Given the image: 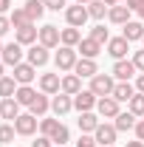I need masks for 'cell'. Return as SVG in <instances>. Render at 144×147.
<instances>
[{"label": "cell", "mask_w": 144, "mask_h": 147, "mask_svg": "<svg viewBox=\"0 0 144 147\" xmlns=\"http://www.w3.org/2000/svg\"><path fill=\"white\" fill-rule=\"evenodd\" d=\"M9 9H11V0H0V14H6Z\"/></svg>", "instance_id": "bcb514c9"}, {"label": "cell", "mask_w": 144, "mask_h": 147, "mask_svg": "<svg viewBox=\"0 0 144 147\" xmlns=\"http://www.w3.org/2000/svg\"><path fill=\"white\" fill-rule=\"evenodd\" d=\"M96 110H99V116H105V119H116V116L122 113V110H119V102H116L113 96H99Z\"/></svg>", "instance_id": "ba28073f"}, {"label": "cell", "mask_w": 144, "mask_h": 147, "mask_svg": "<svg viewBox=\"0 0 144 147\" xmlns=\"http://www.w3.org/2000/svg\"><path fill=\"white\" fill-rule=\"evenodd\" d=\"M59 40H62V45H68V48H76L79 42H82V34H79V28H62V34H59Z\"/></svg>", "instance_id": "484cf974"}, {"label": "cell", "mask_w": 144, "mask_h": 147, "mask_svg": "<svg viewBox=\"0 0 144 147\" xmlns=\"http://www.w3.org/2000/svg\"><path fill=\"white\" fill-rule=\"evenodd\" d=\"M133 65H136V71H144V51L133 54Z\"/></svg>", "instance_id": "f35d334b"}, {"label": "cell", "mask_w": 144, "mask_h": 147, "mask_svg": "<svg viewBox=\"0 0 144 147\" xmlns=\"http://www.w3.org/2000/svg\"><path fill=\"white\" fill-rule=\"evenodd\" d=\"M14 99H17L20 105H26V108H28V105H31V102L37 99V91L31 88V85H20V88H17V93H14Z\"/></svg>", "instance_id": "f1b7e54d"}, {"label": "cell", "mask_w": 144, "mask_h": 147, "mask_svg": "<svg viewBox=\"0 0 144 147\" xmlns=\"http://www.w3.org/2000/svg\"><path fill=\"white\" fill-rule=\"evenodd\" d=\"M20 108H23V105H20L17 99H14V96H9V99H3V102H0V116L14 122V119L20 116Z\"/></svg>", "instance_id": "44dd1931"}, {"label": "cell", "mask_w": 144, "mask_h": 147, "mask_svg": "<svg viewBox=\"0 0 144 147\" xmlns=\"http://www.w3.org/2000/svg\"><path fill=\"white\" fill-rule=\"evenodd\" d=\"M3 76H6V74H3V59H0V79H3Z\"/></svg>", "instance_id": "816d5d0a"}, {"label": "cell", "mask_w": 144, "mask_h": 147, "mask_svg": "<svg viewBox=\"0 0 144 147\" xmlns=\"http://www.w3.org/2000/svg\"><path fill=\"white\" fill-rule=\"evenodd\" d=\"M62 88V79H59V74H42L40 76V91L48 93V96H57Z\"/></svg>", "instance_id": "7c38bea8"}, {"label": "cell", "mask_w": 144, "mask_h": 147, "mask_svg": "<svg viewBox=\"0 0 144 147\" xmlns=\"http://www.w3.org/2000/svg\"><path fill=\"white\" fill-rule=\"evenodd\" d=\"M9 20H11V26H14V28H23V26H28V23H31V17H28V11H26V9H14V11L9 14Z\"/></svg>", "instance_id": "d6a6232c"}, {"label": "cell", "mask_w": 144, "mask_h": 147, "mask_svg": "<svg viewBox=\"0 0 144 147\" xmlns=\"http://www.w3.org/2000/svg\"><path fill=\"white\" fill-rule=\"evenodd\" d=\"M20 62H23V45L14 40V42H9V45L3 48V65H11V68H14Z\"/></svg>", "instance_id": "4fadbf2b"}, {"label": "cell", "mask_w": 144, "mask_h": 147, "mask_svg": "<svg viewBox=\"0 0 144 147\" xmlns=\"http://www.w3.org/2000/svg\"><path fill=\"white\" fill-rule=\"evenodd\" d=\"M141 42H144V37H141Z\"/></svg>", "instance_id": "db71d44e"}, {"label": "cell", "mask_w": 144, "mask_h": 147, "mask_svg": "<svg viewBox=\"0 0 144 147\" xmlns=\"http://www.w3.org/2000/svg\"><path fill=\"white\" fill-rule=\"evenodd\" d=\"M141 3H144V0H124V6L130 9V11H136V9H139Z\"/></svg>", "instance_id": "ee69618b"}, {"label": "cell", "mask_w": 144, "mask_h": 147, "mask_svg": "<svg viewBox=\"0 0 144 147\" xmlns=\"http://www.w3.org/2000/svg\"><path fill=\"white\" fill-rule=\"evenodd\" d=\"M57 125H59L57 119H40V133H42V136H51L57 130Z\"/></svg>", "instance_id": "8d00e7d4"}, {"label": "cell", "mask_w": 144, "mask_h": 147, "mask_svg": "<svg viewBox=\"0 0 144 147\" xmlns=\"http://www.w3.org/2000/svg\"><path fill=\"white\" fill-rule=\"evenodd\" d=\"M108 20H110V23H116V26H124V23H130V9H127L124 3L110 6V9H108Z\"/></svg>", "instance_id": "ffe728a7"}, {"label": "cell", "mask_w": 144, "mask_h": 147, "mask_svg": "<svg viewBox=\"0 0 144 147\" xmlns=\"http://www.w3.org/2000/svg\"><path fill=\"white\" fill-rule=\"evenodd\" d=\"M127 51H130V42H127L124 37H110L108 40V54L113 59H124Z\"/></svg>", "instance_id": "5bb4252c"}, {"label": "cell", "mask_w": 144, "mask_h": 147, "mask_svg": "<svg viewBox=\"0 0 144 147\" xmlns=\"http://www.w3.org/2000/svg\"><path fill=\"white\" fill-rule=\"evenodd\" d=\"M108 6H119V3H124V0H105Z\"/></svg>", "instance_id": "681fc988"}, {"label": "cell", "mask_w": 144, "mask_h": 147, "mask_svg": "<svg viewBox=\"0 0 144 147\" xmlns=\"http://www.w3.org/2000/svg\"><path fill=\"white\" fill-rule=\"evenodd\" d=\"M14 40H17L20 45H34L37 40H40V28H37L34 23H28L23 28H14Z\"/></svg>", "instance_id": "8992f818"}, {"label": "cell", "mask_w": 144, "mask_h": 147, "mask_svg": "<svg viewBox=\"0 0 144 147\" xmlns=\"http://www.w3.org/2000/svg\"><path fill=\"white\" fill-rule=\"evenodd\" d=\"M96 102H99V96L93 91H79L73 96V108L79 110V113H85V110H93L96 108Z\"/></svg>", "instance_id": "30bf717a"}, {"label": "cell", "mask_w": 144, "mask_h": 147, "mask_svg": "<svg viewBox=\"0 0 144 147\" xmlns=\"http://www.w3.org/2000/svg\"><path fill=\"white\" fill-rule=\"evenodd\" d=\"M73 74L79 76V79H85V76H96L99 68H96V59H76V65H73Z\"/></svg>", "instance_id": "d6986e66"}, {"label": "cell", "mask_w": 144, "mask_h": 147, "mask_svg": "<svg viewBox=\"0 0 144 147\" xmlns=\"http://www.w3.org/2000/svg\"><path fill=\"white\" fill-rule=\"evenodd\" d=\"M71 108H73V96H68V93H62V91L51 99V110H54L57 116H65Z\"/></svg>", "instance_id": "2e32d148"}, {"label": "cell", "mask_w": 144, "mask_h": 147, "mask_svg": "<svg viewBox=\"0 0 144 147\" xmlns=\"http://www.w3.org/2000/svg\"><path fill=\"white\" fill-rule=\"evenodd\" d=\"M136 91L144 93V74H139V79H136Z\"/></svg>", "instance_id": "f6af8a7d"}, {"label": "cell", "mask_w": 144, "mask_h": 147, "mask_svg": "<svg viewBox=\"0 0 144 147\" xmlns=\"http://www.w3.org/2000/svg\"><path fill=\"white\" fill-rule=\"evenodd\" d=\"M136 14H139V17L144 20V3H141V6H139V9H136Z\"/></svg>", "instance_id": "c3c4849f"}, {"label": "cell", "mask_w": 144, "mask_h": 147, "mask_svg": "<svg viewBox=\"0 0 144 147\" xmlns=\"http://www.w3.org/2000/svg\"><path fill=\"white\" fill-rule=\"evenodd\" d=\"M14 79H17V85H31L37 76V68L31 65V62H20V65H14V74H11Z\"/></svg>", "instance_id": "9c48e42d"}, {"label": "cell", "mask_w": 144, "mask_h": 147, "mask_svg": "<svg viewBox=\"0 0 144 147\" xmlns=\"http://www.w3.org/2000/svg\"><path fill=\"white\" fill-rule=\"evenodd\" d=\"M54 62H57V71H73V65H76V48L59 45V51H57Z\"/></svg>", "instance_id": "277c9868"}, {"label": "cell", "mask_w": 144, "mask_h": 147, "mask_svg": "<svg viewBox=\"0 0 144 147\" xmlns=\"http://www.w3.org/2000/svg\"><path fill=\"white\" fill-rule=\"evenodd\" d=\"M76 51H79V54L85 57V59H96V57L102 54V45H99L96 40H90V37H85V40H82V42L76 45Z\"/></svg>", "instance_id": "ac0fdd59"}, {"label": "cell", "mask_w": 144, "mask_h": 147, "mask_svg": "<svg viewBox=\"0 0 144 147\" xmlns=\"http://www.w3.org/2000/svg\"><path fill=\"white\" fill-rule=\"evenodd\" d=\"M88 6H82V3H76V6H68L65 9V20H68V26L73 28H82L85 23H88Z\"/></svg>", "instance_id": "3957f363"}, {"label": "cell", "mask_w": 144, "mask_h": 147, "mask_svg": "<svg viewBox=\"0 0 144 147\" xmlns=\"http://www.w3.org/2000/svg\"><path fill=\"white\" fill-rule=\"evenodd\" d=\"M76 147H96V139H93V136H82V139L76 142Z\"/></svg>", "instance_id": "ab89813d"}, {"label": "cell", "mask_w": 144, "mask_h": 147, "mask_svg": "<svg viewBox=\"0 0 144 147\" xmlns=\"http://www.w3.org/2000/svg\"><path fill=\"white\" fill-rule=\"evenodd\" d=\"M37 127H40V119H37L34 113H20L17 119H14V130H17V136H34Z\"/></svg>", "instance_id": "7a4b0ae2"}, {"label": "cell", "mask_w": 144, "mask_h": 147, "mask_svg": "<svg viewBox=\"0 0 144 147\" xmlns=\"http://www.w3.org/2000/svg\"><path fill=\"white\" fill-rule=\"evenodd\" d=\"M17 79H14V76H3V79H0V96H3V99H9V96H14V93H17Z\"/></svg>", "instance_id": "f546056e"}, {"label": "cell", "mask_w": 144, "mask_h": 147, "mask_svg": "<svg viewBox=\"0 0 144 147\" xmlns=\"http://www.w3.org/2000/svg\"><path fill=\"white\" fill-rule=\"evenodd\" d=\"M26 11H28V17H31V23H37V20L45 14V3L42 0H26V6H23Z\"/></svg>", "instance_id": "4316f807"}, {"label": "cell", "mask_w": 144, "mask_h": 147, "mask_svg": "<svg viewBox=\"0 0 144 147\" xmlns=\"http://www.w3.org/2000/svg\"><path fill=\"white\" fill-rule=\"evenodd\" d=\"M136 74V65H133V59H116V65H113V76L119 79V82H130V76Z\"/></svg>", "instance_id": "9a60e30c"}, {"label": "cell", "mask_w": 144, "mask_h": 147, "mask_svg": "<svg viewBox=\"0 0 144 147\" xmlns=\"http://www.w3.org/2000/svg\"><path fill=\"white\" fill-rule=\"evenodd\" d=\"M124 147H144V142H139V139H136V142H127Z\"/></svg>", "instance_id": "7dc6e473"}, {"label": "cell", "mask_w": 144, "mask_h": 147, "mask_svg": "<svg viewBox=\"0 0 144 147\" xmlns=\"http://www.w3.org/2000/svg\"><path fill=\"white\" fill-rule=\"evenodd\" d=\"M23 3H26V0H23Z\"/></svg>", "instance_id": "11a10c76"}, {"label": "cell", "mask_w": 144, "mask_h": 147, "mask_svg": "<svg viewBox=\"0 0 144 147\" xmlns=\"http://www.w3.org/2000/svg\"><path fill=\"white\" fill-rule=\"evenodd\" d=\"M42 3H45V9H51V11H59V9L68 6V0H42Z\"/></svg>", "instance_id": "74e56055"}, {"label": "cell", "mask_w": 144, "mask_h": 147, "mask_svg": "<svg viewBox=\"0 0 144 147\" xmlns=\"http://www.w3.org/2000/svg\"><path fill=\"white\" fill-rule=\"evenodd\" d=\"M48 51H51V48H45V45H37V42H34V45L26 51V57H28V62H31L34 68H42V65L51 59V54H48Z\"/></svg>", "instance_id": "8fae6325"}, {"label": "cell", "mask_w": 144, "mask_h": 147, "mask_svg": "<svg viewBox=\"0 0 144 147\" xmlns=\"http://www.w3.org/2000/svg\"><path fill=\"white\" fill-rule=\"evenodd\" d=\"M76 3H82V6H88V3H93V0H76Z\"/></svg>", "instance_id": "f907efd6"}, {"label": "cell", "mask_w": 144, "mask_h": 147, "mask_svg": "<svg viewBox=\"0 0 144 147\" xmlns=\"http://www.w3.org/2000/svg\"><path fill=\"white\" fill-rule=\"evenodd\" d=\"M122 28H124L122 37H124L127 42H136V40H141V37H144V23H141V20H130V23H124Z\"/></svg>", "instance_id": "e0dca14e"}, {"label": "cell", "mask_w": 144, "mask_h": 147, "mask_svg": "<svg viewBox=\"0 0 144 147\" xmlns=\"http://www.w3.org/2000/svg\"><path fill=\"white\" fill-rule=\"evenodd\" d=\"M14 125H0V144H9V142H14Z\"/></svg>", "instance_id": "d590c367"}, {"label": "cell", "mask_w": 144, "mask_h": 147, "mask_svg": "<svg viewBox=\"0 0 144 147\" xmlns=\"http://www.w3.org/2000/svg\"><path fill=\"white\" fill-rule=\"evenodd\" d=\"M133 130H136V139H139V142H144V119H139Z\"/></svg>", "instance_id": "7bdbcfd3"}, {"label": "cell", "mask_w": 144, "mask_h": 147, "mask_svg": "<svg viewBox=\"0 0 144 147\" xmlns=\"http://www.w3.org/2000/svg\"><path fill=\"white\" fill-rule=\"evenodd\" d=\"M48 110H51V99H48V93H37V99L28 105V113H34L37 119H40V116H45Z\"/></svg>", "instance_id": "7402d4cb"}, {"label": "cell", "mask_w": 144, "mask_h": 147, "mask_svg": "<svg viewBox=\"0 0 144 147\" xmlns=\"http://www.w3.org/2000/svg\"><path fill=\"white\" fill-rule=\"evenodd\" d=\"M31 147H54V142H51L48 136H40V139H37V142H34Z\"/></svg>", "instance_id": "b9f144b4"}, {"label": "cell", "mask_w": 144, "mask_h": 147, "mask_svg": "<svg viewBox=\"0 0 144 147\" xmlns=\"http://www.w3.org/2000/svg\"><path fill=\"white\" fill-rule=\"evenodd\" d=\"M108 9H110V6L105 3V0H93V3H88V14L93 20H102L105 14H108Z\"/></svg>", "instance_id": "4dcf8cb0"}, {"label": "cell", "mask_w": 144, "mask_h": 147, "mask_svg": "<svg viewBox=\"0 0 144 147\" xmlns=\"http://www.w3.org/2000/svg\"><path fill=\"white\" fill-rule=\"evenodd\" d=\"M113 125H116V130H119V133H127V130H133V127H136V116H133L130 110H127V113H119Z\"/></svg>", "instance_id": "83f0119b"}, {"label": "cell", "mask_w": 144, "mask_h": 147, "mask_svg": "<svg viewBox=\"0 0 144 147\" xmlns=\"http://www.w3.org/2000/svg\"><path fill=\"white\" fill-rule=\"evenodd\" d=\"M90 40H96L99 45H105V42L110 40V34H108V28H105V26H93V28H90Z\"/></svg>", "instance_id": "e575fe53"}, {"label": "cell", "mask_w": 144, "mask_h": 147, "mask_svg": "<svg viewBox=\"0 0 144 147\" xmlns=\"http://www.w3.org/2000/svg\"><path fill=\"white\" fill-rule=\"evenodd\" d=\"M113 88H116V76H110V74H96V76H90V88L96 96H113Z\"/></svg>", "instance_id": "6da1fadb"}, {"label": "cell", "mask_w": 144, "mask_h": 147, "mask_svg": "<svg viewBox=\"0 0 144 147\" xmlns=\"http://www.w3.org/2000/svg\"><path fill=\"white\" fill-rule=\"evenodd\" d=\"M62 93H68V96H76V93L82 91V79L76 76V74H68V76H62Z\"/></svg>", "instance_id": "603a6c76"}, {"label": "cell", "mask_w": 144, "mask_h": 147, "mask_svg": "<svg viewBox=\"0 0 144 147\" xmlns=\"http://www.w3.org/2000/svg\"><path fill=\"white\" fill-rule=\"evenodd\" d=\"M9 28H11V20L6 17V14H0V37L6 34V31H9Z\"/></svg>", "instance_id": "60d3db41"}, {"label": "cell", "mask_w": 144, "mask_h": 147, "mask_svg": "<svg viewBox=\"0 0 144 147\" xmlns=\"http://www.w3.org/2000/svg\"><path fill=\"white\" fill-rule=\"evenodd\" d=\"M59 28L57 26H42L40 28V45H45V48H57V45H62V40H59Z\"/></svg>", "instance_id": "52a82bcc"}, {"label": "cell", "mask_w": 144, "mask_h": 147, "mask_svg": "<svg viewBox=\"0 0 144 147\" xmlns=\"http://www.w3.org/2000/svg\"><path fill=\"white\" fill-rule=\"evenodd\" d=\"M3 48H6V45H3V42H0V59H3Z\"/></svg>", "instance_id": "f5cc1de1"}, {"label": "cell", "mask_w": 144, "mask_h": 147, "mask_svg": "<svg viewBox=\"0 0 144 147\" xmlns=\"http://www.w3.org/2000/svg\"><path fill=\"white\" fill-rule=\"evenodd\" d=\"M48 139L54 142V147H62L65 142H68V139H71V133H68V127H65V125L59 122V125H57V130L51 133V136H48Z\"/></svg>", "instance_id": "1f68e13d"}, {"label": "cell", "mask_w": 144, "mask_h": 147, "mask_svg": "<svg viewBox=\"0 0 144 147\" xmlns=\"http://www.w3.org/2000/svg\"><path fill=\"white\" fill-rule=\"evenodd\" d=\"M133 96H136V88L130 82H116V88H113V99L116 102H130Z\"/></svg>", "instance_id": "d4e9b609"}, {"label": "cell", "mask_w": 144, "mask_h": 147, "mask_svg": "<svg viewBox=\"0 0 144 147\" xmlns=\"http://www.w3.org/2000/svg\"><path fill=\"white\" fill-rule=\"evenodd\" d=\"M113 147H116V144H113Z\"/></svg>", "instance_id": "9f6ffc18"}, {"label": "cell", "mask_w": 144, "mask_h": 147, "mask_svg": "<svg viewBox=\"0 0 144 147\" xmlns=\"http://www.w3.org/2000/svg\"><path fill=\"white\" fill-rule=\"evenodd\" d=\"M76 122H79V130H82V133H93V130L102 125V122L96 119V113H90V110L79 113V119H76Z\"/></svg>", "instance_id": "cb8c5ba5"}, {"label": "cell", "mask_w": 144, "mask_h": 147, "mask_svg": "<svg viewBox=\"0 0 144 147\" xmlns=\"http://www.w3.org/2000/svg\"><path fill=\"white\" fill-rule=\"evenodd\" d=\"M116 136H119L116 125H99V127L93 130V139H96V144H102V147H113Z\"/></svg>", "instance_id": "5b68a950"}, {"label": "cell", "mask_w": 144, "mask_h": 147, "mask_svg": "<svg viewBox=\"0 0 144 147\" xmlns=\"http://www.w3.org/2000/svg\"><path fill=\"white\" fill-rule=\"evenodd\" d=\"M127 105H130V113H133V116H144V93L136 91V96H133Z\"/></svg>", "instance_id": "836d02e7"}]
</instances>
